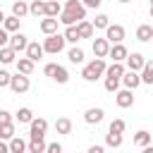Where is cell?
Segmentation results:
<instances>
[{
  "label": "cell",
  "instance_id": "1",
  "mask_svg": "<svg viewBox=\"0 0 153 153\" xmlns=\"http://www.w3.org/2000/svg\"><path fill=\"white\" fill-rule=\"evenodd\" d=\"M81 19H86V7L81 5V0H67L65 10L60 12V24L69 26V24H76Z\"/></svg>",
  "mask_w": 153,
  "mask_h": 153
},
{
  "label": "cell",
  "instance_id": "2",
  "mask_svg": "<svg viewBox=\"0 0 153 153\" xmlns=\"http://www.w3.org/2000/svg\"><path fill=\"white\" fill-rule=\"evenodd\" d=\"M105 60L103 57H96V60H91L88 65H84V69H81V79L84 81H96V79H100L103 74H105Z\"/></svg>",
  "mask_w": 153,
  "mask_h": 153
},
{
  "label": "cell",
  "instance_id": "3",
  "mask_svg": "<svg viewBox=\"0 0 153 153\" xmlns=\"http://www.w3.org/2000/svg\"><path fill=\"white\" fill-rule=\"evenodd\" d=\"M65 43H67L65 36L55 31V33H48V36H45V41H43V50L50 53V55H57V53L65 50Z\"/></svg>",
  "mask_w": 153,
  "mask_h": 153
},
{
  "label": "cell",
  "instance_id": "4",
  "mask_svg": "<svg viewBox=\"0 0 153 153\" xmlns=\"http://www.w3.org/2000/svg\"><path fill=\"white\" fill-rule=\"evenodd\" d=\"M43 72H45V76H50V79H53V81H57V84H67V81H69V72H67L62 65L48 62V65L43 67Z\"/></svg>",
  "mask_w": 153,
  "mask_h": 153
},
{
  "label": "cell",
  "instance_id": "5",
  "mask_svg": "<svg viewBox=\"0 0 153 153\" xmlns=\"http://www.w3.org/2000/svg\"><path fill=\"white\" fill-rule=\"evenodd\" d=\"M45 131H48V120L33 117V120L29 122V136H31V139H43Z\"/></svg>",
  "mask_w": 153,
  "mask_h": 153
},
{
  "label": "cell",
  "instance_id": "6",
  "mask_svg": "<svg viewBox=\"0 0 153 153\" xmlns=\"http://www.w3.org/2000/svg\"><path fill=\"white\" fill-rule=\"evenodd\" d=\"M29 86H31V81H29V76L22 74V72H17V74L10 79V88H12L14 93H26Z\"/></svg>",
  "mask_w": 153,
  "mask_h": 153
},
{
  "label": "cell",
  "instance_id": "7",
  "mask_svg": "<svg viewBox=\"0 0 153 153\" xmlns=\"http://www.w3.org/2000/svg\"><path fill=\"white\" fill-rule=\"evenodd\" d=\"M105 38H108L110 43H122V41H124V26H120V24H108V26H105Z\"/></svg>",
  "mask_w": 153,
  "mask_h": 153
},
{
  "label": "cell",
  "instance_id": "8",
  "mask_svg": "<svg viewBox=\"0 0 153 153\" xmlns=\"http://www.w3.org/2000/svg\"><path fill=\"white\" fill-rule=\"evenodd\" d=\"M115 103H117V108H131V105H134V93H131V88L115 91Z\"/></svg>",
  "mask_w": 153,
  "mask_h": 153
},
{
  "label": "cell",
  "instance_id": "9",
  "mask_svg": "<svg viewBox=\"0 0 153 153\" xmlns=\"http://www.w3.org/2000/svg\"><path fill=\"white\" fill-rule=\"evenodd\" d=\"M26 43H29L26 36H24L22 31H14V33L10 36V43H7V45H10L14 53H22V50H26Z\"/></svg>",
  "mask_w": 153,
  "mask_h": 153
},
{
  "label": "cell",
  "instance_id": "10",
  "mask_svg": "<svg viewBox=\"0 0 153 153\" xmlns=\"http://www.w3.org/2000/svg\"><path fill=\"white\" fill-rule=\"evenodd\" d=\"M127 48H124V43H112L110 45V50H108V57H112V62H124L127 60Z\"/></svg>",
  "mask_w": 153,
  "mask_h": 153
},
{
  "label": "cell",
  "instance_id": "11",
  "mask_svg": "<svg viewBox=\"0 0 153 153\" xmlns=\"http://www.w3.org/2000/svg\"><path fill=\"white\" fill-rule=\"evenodd\" d=\"M120 81L124 84V88H136V86L141 84V74L134 72V69H124V74H122Z\"/></svg>",
  "mask_w": 153,
  "mask_h": 153
},
{
  "label": "cell",
  "instance_id": "12",
  "mask_svg": "<svg viewBox=\"0 0 153 153\" xmlns=\"http://www.w3.org/2000/svg\"><path fill=\"white\" fill-rule=\"evenodd\" d=\"M127 69H134V72H141V67H143V62H146V57L141 55V53H127Z\"/></svg>",
  "mask_w": 153,
  "mask_h": 153
},
{
  "label": "cell",
  "instance_id": "13",
  "mask_svg": "<svg viewBox=\"0 0 153 153\" xmlns=\"http://www.w3.org/2000/svg\"><path fill=\"white\" fill-rule=\"evenodd\" d=\"M24 53H26V57H29V60L38 62V60L43 57V53H45V50H43V45H41L38 41H33V43H26V50H24Z\"/></svg>",
  "mask_w": 153,
  "mask_h": 153
},
{
  "label": "cell",
  "instance_id": "14",
  "mask_svg": "<svg viewBox=\"0 0 153 153\" xmlns=\"http://www.w3.org/2000/svg\"><path fill=\"white\" fill-rule=\"evenodd\" d=\"M103 117H105L103 108H88L84 112V122L86 124H98V122H103Z\"/></svg>",
  "mask_w": 153,
  "mask_h": 153
},
{
  "label": "cell",
  "instance_id": "15",
  "mask_svg": "<svg viewBox=\"0 0 153 153\" xmlns=\"http://www.w3.org/2000/svg\"><path fill=\"white\" fill-rule=\"evenodd\" d=\"M108 50H110L108 38H93V55L96 57H108Z\"/></svg>",
  "mask_w": 153,
  "mask_h": 153
},
{
  "label": "cell",
  "instance_id": "16",
  "mask_svg": "<svg viewBox=\"0 0 153 153\" xmlns=\"http://www.w3.org/2000/svg\"><path fill=\"white\" fill-rule=\"evenodd\" d=\"M57 24H60V19L57 17H45V19H41V31L48 36V33H55L57 31Z\"/></svg>",
  "mask_w": 153,
  "mask_h": 153
},
{
  "label": "cell",
  "instance_id": "17",
  "mask_svg": "<svg viewBox=\"0 0 153 153\" xmlns=\"http://www.w3.org/2000/svg\"><path fill=\"white\" fill-rule=\"evenodd\" d=\"M151 38H153V26H151V24H141V26L136 29V41L148 43Z\"/></svg>",
  "mask_w": 153,
  "mask_h": 153
},
{
  "label": "cell",
  "instance_id": "18",
  "mask_svg": "<svg viewBox=\"0 0 153 153\" xmlns=\"http://www.w3.org/2000/svg\"><path fill=\"white\" fill-rule=\"evenodd\" d=\"M122 74H124V65L122 62H112V65L105 67V76H110V79H122Z\"/></svg>",
  "mask_w": 153,
  "mask_h": 153
},
{
  "label": "cell",
  "instance_id": "19",
  "mask_svg": "<svg viewBox=\"0 0 153 153\" xmlns=\"http://www.w3.org/2000/svg\"><path fill=\"white\" fill-rule=\"evenodd\" d=\"M139 74H141V84H153V60H146Z\"/></svg>",
  "mask_w": 153,
  "mask_h": 153
},
{
  "label": "cell",
  "instance_id": "20",
  "mask_svg": "<svg viewBox=\"0 0 153 153\" xmlns=\"http://www.w3.org/2000/svg\"><path fill=\"white\" fill-rule=\"evenodd\" d=\"M76 31H79V36H81V38H91L96 29H93V24H91V22L81 19V22H76Z\"/></svg>",
  "mask_w": 153,
  "mask_h": 153
},
{
  "label": "cell",
  "instance_id": "21",
  "mask_svg": "<svg viewBox=\"0 0 153 153\" xmlns=\"http://www.w3.org/2000/svg\"><path fill=\"white\" fill-rule=\"evenodd\" d=\"M7 146H10V153H24V151H26V141H24L22 136H17V134L10 139Z\"/></svg>",
  "mask_w": 153,
  "mask_h": 153
},
{
  "label": "cell",
  "instance_id": "22",
  "mask_svg": "<svg viewBox=\"0 0 153 153\" xmlns=\"http://www.w3.org/2000/svg\"><path fill=\"white\" fill-rule=\"evenodd\" d=\"M19 17L17 14H10V17H5V22H2V29L5 31H10V33H14V31H19Z\"/></svg>",
  "mask_w": 153,
  "mask_h": 153
},
{
  "label": "cell",
  "instance_id": "23",
  "mask_svg": "<svg viewBox=\"0 0 153 153\" xmlns=\"http://www.w3.org/2000/svg\"><path fill=\"white\" fill-rule=\"evenodd\" d=\"M151 131H146V129H141V131H136V136H134V146L136 148H143V146H148L151 143Z\"/></svg>",
  "mask_w": 153,
  "mask_h": 153
},
{
  "label": "cell",
  "instance_id": "24",
  "mask_svg": "<svg viewBox=\"0 0 153 153\" xmlns=\"http://www.w3.org/2000/svg\"><path fill=\"white\" fill-rule=\"evenodd\" d=\"M29 14L33 17H45V0H33L29 5Z\"/></svg>",
  "mask_w": 153,
  "mask_h": 153
},
{
  "label": "cell",
  "instance_id": "25",
  "mask_svg": "<svg viewBox=\"0 0 153 153\" xmlns=\"http://www.w3.org/2000/svg\"><path fill=\"white\" fill-rule=\"evenodd\" d=\"M62 5L57 0H45V17H60Z\"/></svg>",
  "mask_w": 153,
  "mask_h": 153
},
{
  "label": "cell",
  "instance_id": "26",
  "mask_svg": "<svg viewBox=\"0 0 153 153\" xmlns=\"http://www.w3.org/2000/svg\"><path fill=\"white\" fill-rule=\"evenodd\" d=\"M65 41L67 43H76V41H81V36H79V31H76V24H69V26H65Z\"/></svg>",
  "mask_w": 153,
  "mask_h": 153
},
{
  "label": "cell",
  "instance_id": "27",
  "mask_svg": "<svg viewBox=\"0 0 153 153\" xmlns=\"http://www.w3.org/2000/svg\"><path fill=\"white\" fill-rule=\"evenodd\" d=\"M17 72H22V74H31L33 72V60H29V57H19L17 60Z\"/></svg>",
  "mask_w": 153,
  "mask_h": 153
},
{
  "label": "cell",
  "instance_id": "28",
  "mask_svg": "<svg viewBox=\"0 0 153 153\" xmlns=\"http://www.w3.org/2000/svg\"><path fill=\"white\" fill-rule=\"evenodd\" d=\"M12 14H17L19 19L26 17V14H29V5H26L24 0H14V2H12Z\"/></svg>",
  "mask_w": 153,
  "mask_h": 153
},
{
  "label": "cell",
  "instance_id": "29",
  "mask_svg": "<svg viewBox=\"0 0 153 153\" xmlns=\"http://www.w3.org/2000/svg\"><path fill=\"white\" fill-rule=\"evenodd\" d=\"M55 131H57V134H69V131H72V120H69V117H60V120L55 122Z\"/></svg>",
  "mask_w": 153,
  "mask_h": 153
},
{
  "label": "cell",
  "instance_id": "30",
  "mask_svg": "<svg viewBox=\"0 0 153 153\" xmlns=\"http://www.w3.org/2000/svg\"><path fill=\"white\" fill-rule=\"evenodd\" d=\"M122 141H124V139H122V134H120V131H108V136H105V143H108L110 148H120V146H122Z\"/></svg>",
  "mask_w": 153,
  "mask_h": 153
},
{
  "label": "cell",
  "instance_id": "31",
  "mask_svg": "<svg viewBox=\"0 0 153 153\" xmlns=\"http://www.w3.org/2000/svg\"><path fill=\"white\" fill-rule=\"evenodd\" d=\"M14 57H17V53H14L10 45H2V48H0V62H2V65L14 62Z\"/></svg>",
  "mask_w": 153,
  "mask_h": 153
},
{
  "label": "cell",
  "instance_id": "32",
  "mask_svg": "<svg viewBox=\"0 0 153 153\" xmlns=\"http://www.w3.org/2000/svg\"><path fill=\"white\" fill-rule=\"evenodd\" d=\"M67 60H69L72 65H81V62H84V50H81V48H69Z\"/></svg>",
  "mask_w": 153,
  "mask_h": 153
},
{
  "label": "cell",
  "instance_id": "33",
  "mask_svg": "<svg viewBox=\"0 0 153 153\" xmlns=\"http://www.w3.org/2000/svg\"><path fill=\"white\" fill-rule=\"evenodd\" d=\"M45 146H48V143H45L43 139H31V141L26 143V151H31V153H43Z\"/></svg>",
  "mask_w": 153,
  "mask_h": 153
},
{
  "label": "cell",
  "instance_id": "34",
  "mask_svg": "<svg viewBox=\"0 0 153 153\" xmlns=\"http://www.w3.org/2000/svg\"><path fill=\"white\" fill-rule=\"evenodd\" d=\"M17 120H19V124H29L31 120H33V112L29 110V108H19L17 110V115H14Z\"/></svg>",
  "mask_w": 153,
  "mask_h": 153
},
{
  "label": "cell",
  "instance_id": "35",
  "mask_svg": "<svg viewBox=\"0 0 153 153\" xmlns=\"http://www.w3.org/2000/svg\"><path fill=\"white\" fill-rule=\"evenodd\" d=\"M12 136H14V124H12V122L0 124V139H2V141H10Z\"/></svg>",
  "mask_w": 153,
  "mask_h": 153
},
{
  "label": "cell",
  "instance_id": "36",
  "mask_svg": "<svg viewBox=\"0 0 153 153\" xmlns=\"http://www.w3.org/2000/svg\"><path fill=\"white\" fill-rule=\"evenodd\" d=\"M91 24H93V29H105V26L110 24V17H108V14H96V19H93Z\"/></svg>",
  "mask_w": 153,
  "mask_h": 153
},
{
  "label": "cell",
  "instance_id": "37",
  "mask_svg": "<svg viewBox=\"0 0 153 153\" xmlns=\"http://www.w3.org/2000/svg\"><path fill=\"white\" fill-rule=\"evenodd\" d=\"M124 129H127L124 120H112V122H110V127H108V131H120V134H124Z\"/></svg>",
  "mask_w": 153,
  "mask_h": 153
},
{
  "label": "cell",
  "instance_id": "38",
  "mask_svg": "<svg viewBox=\"0 0 153 153\" xmlns=\"http://www.w3.org/2000/svg\"><path fill=\"white\" fill-rule=\"evenodd\" d=\"M117 88H120V79H110V76H105V91L115 93Z\"/></svg>",
  "mask_w": 153,
  "mask_h": 153
},
{
  "label": "cell",
  "instance_id": "39",
  "mask_svg": "<svg viewBox=\"0 0 153 153\" xmlns=\"http://www.w3.org/2000/svg\"><path fill=\"white\" fill-rule=\"evenodd\" d=\"M10 79H12V74H10L7 69H0V88L10 86Z\"/></svg>",
  "mask_w": 153,
  "mask_h": 153
},
{
  "label": "cell",
  "instance_id": "40",
  "mask_svg": "<svg viewBox=\"0 0 153 153\" xmlns=\"http://www.w3.org/2000/svg\"><path fill=\"white\" fill-rule=\"evenodd\" d=\"M45 151H48V153H62V143L53 141V143H48V146H45Z\"/></svg>",
  "mask_w": 153,
  "mask_h": 153
},
{
  "label": "cell",
  "instance_id": "41",
  "mask_svg": "<svg viewBox=\"0 0 153 153\" xmlns=\"http://www.w3.org/2000/svg\"><path fill=\"white\" fill-rule=\"evenodd\" d=\"M7 43H10V31H5V29L0 26V48L7 45Z\"/></svg>",
  "mask_w": 153,
  "mask_h": 153
},
{
  "label": "cell",
  "instance_id": "42",
  "mask_svg": "<svg viewBox=\"0 0 153 153\" xmlns=\"http://www.w3.org/2000/svg\"><path fill=\"white\" fill-rule=\"evenodd\" d=\"M100 2H103V0H81V5H84V7H91V10H98Z\"/></svg>",
  "mask_w": 153,
  "mask_h": 153
},
{
  "label": "cell",
  "instance_id": "43",
  "mask_svg": "<svg viewBox=\"0 0 153 153\" xmlns=\"http://www.w3.org/2000/svg\"><path fill=\"white\" fill-rule=\"evenodd\" d=\"M5 122H12V115L7 110H0V124H5Z\"/></svg>",
  "mask_w": 153,
  "mask_h": 153
},
{
  "label": "cell",
  "instance_id": "44",
  "mask_svg": "<svg viewBox=\"0 0 153 153\" xmlns=\"http://www.w3.org/2000/svg\"><path fill=\"white\" fill-rule=\"evenodd\" d=\"M88 153H103V146H91Z\"/></svg>",
  "mask_w": 153,
  "mask_h": 153
},
{
  "label": "cell",
  "instance_id": "45",
  "mask_svg": "<svg viewBox=\"0 0 153 153\" xmlns=\"http://www.w3.org/2000/svg\"><path fill=\"white\" fill-rule=\"evenodd\" d=\"M5 151H10V146H7V143L0 139V153H5Z\"/></svg>",
  "mask_w": 153,
  "mask_h": 153
},
{
  "label": "cell",
  "instance_id": "46",
  "mask_svg": "<svg viewBox=\"0 0 153 153\" xmlns=\"http://www.w3.org/2000/svg\"><path fill=\"white\" fill-rule=\"evenodd\" d=\"M2 22H5V12L0 10V26H2Z\"/></svg>",
  "mask_w": 153,
  "mask_h": 153
},
{
  "label": "cell",
  "instance_id": "47",
  "mask_svg": "<svg viewBox=\"0 0 153 153\" xmlns=\"http://www.w3.org/2000/svg\"><path fill=\"white\" fill-rule=\"evenodd\" d=\"M117 2H122V5H127V2H131V0H117Z\"/></svg>",
  "mask_w": 153,
  "mask_h": 153
},
{
  "label": "cell",
  "instance_id": "48",
  "mask_svg": "<svg viewBox=\"0 0 153 153\" xmlns=\"http://www.w3.org/2000/svg\"><path fill=\"white\" fill-rule=\"evenodd\" d=\"M151 17H153V5H151Z\"/></svg>",
  "mask_w": 153,
  "mask_h": 153
},
{
  "label": "cell",
  "instance_id": "49",
  "mask_svg": "<svg viewBox=\"0 0 153 153\" xmlns=\"http://www.w3.org/2000/svg\"><path fill=\"white\" fill-rule=\"evenodd\" d=\"M151 5H153V0H151Z\"/></svg>",
  "mask_w": 153,
  "mask_h": 153
},
{
  "label": "cell",
  "instance_id": "50",
  "mask_svg": "<svg viewBox=\"0 0 153 153\" xmlns=\"http://www.w3.org/2000/svg\"><path fill=\"white\" fill-rule=\"evenodd\" d=\"M151 26H153V24H151Z\"/></svg>",
  "mask_w": 153,
  "mask_h": 153
},
{
  "label": "cell",
  "instance_id": "51",
  "mask_svg": "<svg viewBox=\"0 0 153 153\" xmlns=\"http://www.w3.org/2000/svg\"><path fill=\"white\" fill-rule=\"evenodd\" d=\"M151 141H153V139H151Z\"/></svg>",
  "mask_w": 153,
  "mask_h": 153
}]
</instances>
